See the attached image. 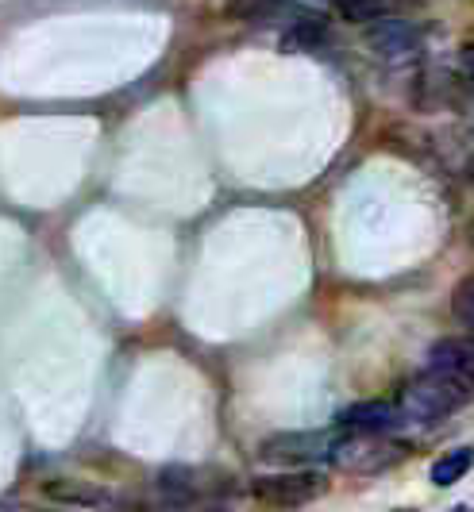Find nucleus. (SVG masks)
Listing matches in <instances>:
<instances>
[{"label": "nucleus", "mask_w": 474, "mask_h": 512, "mask_svg": "<svg viewBox=\"0 0 474 512\" xmlns=\"http://www.w3.org/2000/svg\"><path fill=\"white\" fill-rule=\"evenodd\" d=\"M471 466H474L471 447H455V451H448L444 459L432 462V482H436L440 489H448V486H455V482H463V478L471 474Z\"/></svg>", "instance_id": "8"}, {"label": "nucleus", "mask_w": 474, "mask_h": 512, "mask_svg": "<svg viewBox=\"0 0 474 512\" xmlns=\"http://www.w3.org/2000/svg\"><path fill=\"white\" fill-rule=\"evenodd\" d=\"M397 424V409L386 401H363L340 416V428L351 436H382Z\"/></svg>", "instance_id": "7"}, {"label": "nucleus", "mask_w": 474, "mask_h": 512, "mask_svg": "<svg viewBox=\"0 0 474 512\" xmlns=\"http://www.w3.org/2000/svg\"><path fill=\"white\" fill-rule=\"evenodd\" d=\"M363 39H367V47L378 58H413L417 47H421V31L409 24V20H401V16H386V12H378L374 20H367L363 27Z\"/></svg>", "instance_id": "3"}, {"label": "nucleus", "mask_w": 474, "mask_h": 512, "mask_svg": "<svg viewBox=\"0 0 474 512\" xmlns=\"http://www.w3.org/2000/svg\"><path fill=\"white\" fill-rule=\"evenodd\" d=\"M228 16L247 24L270 27H297V24H324V8L309 0H228Z\"/></svg>", "instance_id": "2"}, {"label": "nucleus", "mask_w": 474, "mask_h": 512, "mask_svg": "<svg viewBox=\"0 0 474 512\" xmlns=\"http://www.w3.org/2000/svg\"><path fill=\"white\" fill-rule=\"evenodd\" d=\"M459 66H463V74L474 81V43H471V47H463V54H459Z\"/></svg>", "instance_id": "11"}, {"label": "nucleus", "mask_w": 474, "mask_h": 512, "mask_svg": "<svg viewBox=\"0 0 474 512\" xmlns=\"http://www.w3.org/2000/svg\"><path fill=\"white\" fill-rule=\"evenodd\" d=\"M263 459L290 462V466H305V462H324L336 455V439L324 432H278V436L263 439Z\"/></svg>", "instance_id": "4"}, {"label": "nucleus", "mask_w": 474, "mask_h": 512, "mask_svg": "<svg viewBox=\"0 0 474 512\" xmlns=\"http://www.w3.org/2000/svg\"><path fill=\"white\" fill-rule=\"evenodd\" d=\"M428 370L451 374L474 389V335H448L428 347Z\"/></svg>", "instance_id": "6"}, {"label": "nucleus", "mask_w": 474, "mask_h": 512, "mask_svg": "<svg viewBox=\"0 0 474 512\" xmlns=\"http://www.w3.org/2000/svg\"><path fill=\"white\" fill-rule=\"evenodd\" d=\"M474 397V389L451 374L440 370H428L421 378H413L405 397H401V412L409 420H421V424H440L444 416H451L455 409H463Z\"/></svg>", "instance_id": "1"}, {"label": "nucleus", "mask_w": 474, "mask_h": 512, "mask_svg": "<svg viewBox=\"0 0 474 512\" xmlns=\"http://www.w3.org/2000/svg\"><path fill=\"white\" fill-rule=\"evenodd\" d=\"M451 308H455V320H459V324L474 328V278H467V282L455 289V301H451Z\"/></svg>", "instance_id": "10"}, {"label": "nucleus", "mask_w": 474, "mask_h": 512, "mask_svg": "<svg viewBox=\"0 0 474 512\" xmlns=\"http://www.w3.org/2000/svg\"><path fill=\"white\" fill-rule=\"evenodd\" d=\"M324 12H336L343 20H355V24H367L378 12H386V0H309Z\"/></svg>", "instance_id": "9"}, {"label": "nucleus", "mask_w": 474, "mask_h": 512, "mask_svg": "<svg viewBox=\"0 0 474 512\" xmlns=\"http://www.w3.org/2000/svg\"><path fill=\"white\" fill-rule=\"evenodd\" d=\"M255 493L274 505H305L324 493V474L316 470H293V474H266L255 482Z\"/></svg>", "instance_id": "5"}]
</instances>
